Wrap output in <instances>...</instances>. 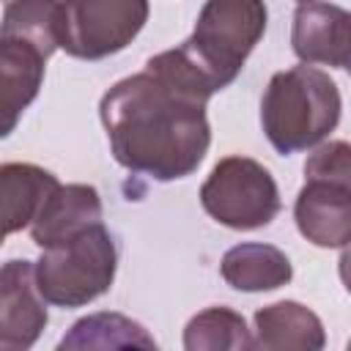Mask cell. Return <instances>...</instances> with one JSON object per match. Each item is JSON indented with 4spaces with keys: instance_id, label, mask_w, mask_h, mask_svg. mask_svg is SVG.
I'll return each instance as SVG.
<instances>
[{
    "instance_id": "6da1fadb",
    "label": "cell",
    "mask_w": 351,
    "mask_h": 351,
    "mask_svg": "<svg viewBox=\"0 0 351 351\" xmlns=\"http://www.w3.org/2000/svg\"><path fill=\"white\" fill-rule=\"evenodd\" d=\"M211 96L176 49L148 58L143 71L115 82L99 104L115 162L156 181L195 173L211 143Z\"/></svg>"
},
{
    "instance_id": "7a4b0ae2",
    "label": "cell",
    "mask_w": 351,
    "mask_h": 351,
    "mask_svg": "<svg viewBox=\"0 0 351 351\" xmlns=\"http://www.w3.org/2000/svg\"><path fill=\"white\" fill-rule=\"evenodd\" d=\"M340 121V90L313 66L277 71L261 101V123L280 154L307 151Z\"/></svg>"
},
{
    "instance_id": "8fae6325",
    "label": "cell",
    "mask_w": 351,
    "mask_h": 351,
    "mask_svg": "<svg viewBox=\"0 0 351 351\" xmlns=\"http://www.w3.org/2000/svg\"><path fill=\"white\" fill-rule=\"evenodd\" d=\"M101 222V197L88 184H66L55 186L44 203L38 206L30 222V239L41 247H58L90 225Z\"/></svg>"
},
{
    "instance_id": "ba28073f",
    "label": "cell",
    "mask_w": 351,
    "mask_h": 351,
    "mask_svg": "<svg viewBox=\"0 0 351 351\" xmlns=\"http://www.w3.org/2000/svg\"><path fill=\"white\" fill-rule=\"evenodd\" d=\"M47 326V307L36 291L30 261L0 266V351H30Z\"/></svg>"
},
{
    "instance_id": "7c38bea8",
    "label": "cell",
    "mask_w": 351,
    "mask_h": 351,
    "mask_svg": "<svg viewBox=\"0 0 351 351\" xmlns=\"http://www.w3.org/2000/svg\"><path fill=\"white\" fill-rule=\"evenodd\" d=\"M324 346L321 318L299 302H274L255 313L250 351H324Z\"/></svg>"
},
{
    "instance_id": "3957f363",
    "label": "cell",
    "mask_w": 351,
    "mask_h": 351,
    "mask_svg": "<svg viewBox=\"0 0 351 351\" xmlns=\"http://www.w3.org/2000/svg\"><path fill=\"white\" fill-rule=\"evenodd\" d=\"M266 30V5L255 0H211L200 8L192 36L176 47L178 58L217 93L228 88Z\"/></svg>"
},
{
    "instance_id": "5b68a950",
    "label": "cell",
    "mask_w": 351,
    "mask_h": 351,
    "mask_svg": "<svg viewBox=\"0 0 351 351\" xmlns=\"http://www.w3.org/2000/svg\"><path fill=\"white\" fill-rule=\"evenodd\" d=\"M299 233L318 247H346L351 239V148L321 145L304 165V186L293 206Z\"/></svg>"
},
{
    "instance_id": "2e32d148",
    "label": "cell",
    "mask_w": 351,
    "mask_h": 351,
    "mask_svg": "<svg viewBox=\"0 0 351 351\" xmlns=\"http://www.w3.org/2000/svg\"><path fill=\"white\" fill-rule=\"evenodd\" d=\"M252 335L230 307H208L184 326V351H250Z\"/></svg>"
},
{
    "instance_id": "8992f818",
    "label": "cell",
    "mask_w": 351,
    "mask_h": 351,
    "mask_svg": "<svg viewBox=\"0 0 351 351\" xmlns=\"http://www.w3.org/2000/svg\"><path fill=\"white\" fill-rule=\"evenodd\" d=\"M200 203L211 219L233 230L269 225L280 211V192L271 173L250 156H225L200 186Z\"/></svg>"
},
{
    "instance_id": "4fadbf2b",
    "label": "cell",
    "mask_w": 351,
    "mask_h": 351,
    "mask_svg": "<svg viewBox=\"0 0 351 351\" xmlns=\"http://www.w3.org/2000/svg\"><path fill=\"white\" fill-rule=\"evenodd\" d=\"M55 186V176L38 165H0V244L8 233H16L33 222L38 206Z\"/></svg>"
},
{
    "instance_id": "52a82bcc",
    "label": "cell",
    "mask_w": 351,
    "mask_h": 351,
    "mask_svg": "<svg viewBox=\"0 0 351 351\" xmlns=\"http://www.w3.org/2000/svg\"><path fill=\"white\" fill-rule=\"evenodd\" d=\"M148 3L107 0V3H55L52 36L55 47L82 60H99L121 52L145 25Z\"/></svg>"
},
{
    "instance_id": "277c9868",
    "label": "cell",
    "mask_w": 351,
    "mask_h": 351,
    "mask_svg": "<svg viewBox=\"0 0 351 351\" xmlns=\"http://www.w3.org/2000/svg\"><path fill=\"white\" fill-rule=\"evenodd\" d=\"M118 250L112 233L99 222L74 239L41 252L33 269L36 291L55 307H82L101 296L115 277Z\"/></svg>"
},
{
    "instance_id": "9c48e42d",
    "label": "cell",
    "mask_w": 351,
    "mask_h": 351,
    "mask_svg": "<svg viewBox=\"0 0 351 351\" xmlns=\"http://www.w3.org/2000/svg\"><path fill=\"white\" fill-rule=\"evenodd\" d=\"M351 16L340 5L302 3L293 11L291 44L293 52L307 63H326L335 69L348 66L351 49Z\"/></svg>"
},
{
    "instance_id": "30bf717a",
    "label": "cell",
    "mask_w": 351,
    "mask_h": 351,
    "mask_svg": "<svg viewBox=\"0 0 351 351\" xmlns=\"http://www.w3.org/2000/svg\"><path fill=\"white\" fill-rule=\"evenodd\" d=\"M47 58L25 38L0 36V140L16 129L22 112L38 96Z\"/></svg>"
},
{
    "instance_id": "5bb4252c",
    "label": "cell",
    "mask_w": 351,
    "mask_h": 351,
    "mask_svg": "<svg viewBox=\"0 0 351 351\" xmlns=\"http://www.w3.org/2000/svg\"><path fill=\"white\" fill-rule=\"evenodd\" d=\"M55 351H159L148 329L123 313H90L80 318Z\"/></svg>"
},
{
    "instance_id": "9a60e30c",
    "label": "cell",
    "mask_w": 351,
    "mask_h": 351,
    "mask_svg": "<svg viewBox=\"0 0 351 351\" xmlns=\"http://www.w3.org/2000/svg\"><path fill=\"white\" fill-rule=\"evenodd\" d=\"M222 280L236 291H274L285 285L293 274L291 261L282 250L271 244H236L222 255Z\"/></svg>"
}]
</instances>
